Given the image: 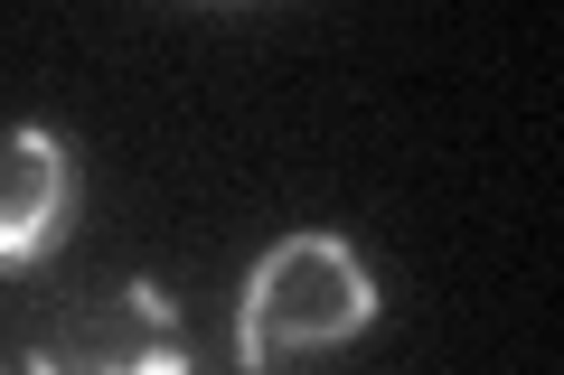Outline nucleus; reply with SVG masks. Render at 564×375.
Instances as JSON below:
<instances>
[{"instance_id":"f257e3e1","label":"nucleus","mask_w":564,"mask_h":375,"mask_svg":"<svg viewBox=\"0 0 564 375\" xmlns=\"http://www.w3.org/2000/svg\"><path fill=\"white\" fill-rule=\"evenodd\" d=\"M377 310H386V291L348 235H329V225L273 235L254 254V273H245V300H236V366L263 375L282 356L348 348V338L377 329Z\"/></svg>"},{"instance_id":"f03ea898","label":"nucleus","mask_w":564,"mask_h":375,"mask_svg":"<svg viewBox=\"0 0 564 375\" xmlns=\"http://www.w3.org/2000/svg\"><path fill=\"white\" fill-rule=\"evenodd\" d=\"M29 375H188L180 300L161 282H113V291H76L57 310L29 319Z\"/></svg>"},{"instance_id":"7ed1b4c3","label":"nucleus","mask_w":564,"mask_h":375,"mask_svg":"<svg viewBox=\"0 0 564 375\" xmlns=\"http://www.w3.org/2000/svg\"><path fill=\"white\" fill-rule=\"evenodd\" d=\"M76 207V151L47 122H0V273L57 254Z\"/></svg>"}]
</instances>
